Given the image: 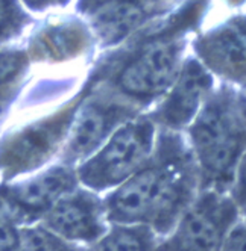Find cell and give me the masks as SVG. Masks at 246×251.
Listing matches in <instances>:
<instances>
[{"label":"cell","instance_id":"7a4b0ae2","mask_svg":"<svg viewBox=\"0 0 246 251\" xmlns=\"http://www.w3.org/2000/svg\"><path fill=\"white\" fill-rule=\"evenodd\" d=\"M155 129L149 120H128L78 170V180L92 191L120 186L142 170L154 149Z\"/></svg>","mask_w":246,"mask_h":251},{"label":"cell","instance_id":"2e32d148","mask_svg":"<svg viewBox=\"0 0 246 251\" xmlns=\"http://www.w3.org/2000/svg\"><path fill=\"white\" fill-rule=\"evenodd\" d=\"M25 64L26 58L22 53H0V97H3L12 83L17 82Z\"/></svg>","mask_w":246,"mask_h":251},{"label":"cell","instance_id":"4fadbf2b","mask_svg":"<svg viewBox=\"0 0 246 251\" xmlns=\"http://www.w3.org/2000/svg\"><path fill=\"white\" fill-rule=\"evenodd\" d=\"M87 251H158L156 233L148 226L113 224Z\"/></svg>","mask_w":246,"mask_h":251},{"label":"cell","instance_id":"e0dca14e","mask_svg":"<svg viewBox=\"0 0 246 251\" xmlns=\"http://www.w3.org/2000/svg\"><path fill=\"white\" fill-rule=\"evenodd\" d=\"M234 195L231 197L237 209L246 212V153L239 159L234 171Z\"/></svg>","mask_w":246,"mask_h":251},{"label":"cell","instance_id":"5b68a950","mask_svg":"<svg viewBox=\"0 0 246 251\" xmlns=\"http://www.w3.org/2000/svg\"><path fill=\"white\" fill-rule=\"evenodd\" d=\"M78 176L67 167H54L29 180L6 185L0 197L22 227L41 221L62 197L76 189Z\"/></svg>","mask_w":246,"mask_h":251},{"label":"cell","instance_id":"5bb4252c","mask_svg":"<svg viewBox=\"0 0 246 251\" xmlns=\"http://www.w3.org/2000/svg\"><path fill=\"white\" fill-rule=\"evenodd\" d=\"M17 251H79L75 244H70L55 233L47 230L43 224L22 227L20 245Z\"/></svg>","mask_w":246,"mask_h":251},{"label":"cell","instance_id":"30bf717a","mask_svg":"<svg viewBox=\"0 0 246 251\" xmlns=\"http://www.w3.org/2000/svg\"><path fill=\"white\" fill-rule=\"evenodd\" d=\"M210 88V76L198 62H188L175 80L166 100L161 118L173 127H180L196 118L201 103Z\"/></svg>","mask_w":246,"mask_h":251},{"label":"cell","instance_id":"8fae6325","mask_svg":"<svg viewBox=\"0 0 246 251\" xmlns=\"http://www.w3.org/2000/svg\"><path fill=\"white\" fill-rule=\"evenodd\" d=\"M201 53L213 68L230 76L246 75V19H239L208 33Z\"/></svg>","mask_w":246,"mask_h":251},{"label":"cell","instance_id":"44dd1931","mask_svg":"<svg viewBox=\"0 0 246 251\" xmlns=\"http://www.w3.org/2000/svg\"><path fill=\"white\" fill-rule=\"evenodd\" d=\"M28 3H31V5H40V3H43L44 0H26Z\"/></svg>","mask_w":246,"mask_h":251},{"label":"cell","instance_id":"6da1fadb","mask_svg":"<svg viewBox=\"0 0 246 251\" xmlns=\"http://www.w3.org/2000/svg\"><path fill=\"white\" fill-rule=\"evenodd\" d=\"M190 203L178 171L160 164L138 170L105 199L103 207L111 224L148 226L166 235Z\"/></svg>","mask_w":246,"mask_h":251},{"label":"cell","instance_id":"9a60e30c","mask_svg":"<svg viewBox=\"0 0 246 251\" xmlns=\"http://www.w3.org/2000/svg\"><path fill=\"white\" fill-rule=\"evenodd\" d=\"M22 227L0 197V251H17L20 245Z\"/></svg>","mask_w":246,"mask_h":251},{"label":"cell","instance_id":"9c48e42d","mask_svg":"<svg viewBox=\"0 0 246 251\" xmlns=\"http://www.w3.org/2000/svg\"><path fill=\"white\" fill-rule=\"evenodd\" d=\"M120 118L119 106L103 103L84 106L76 118L72 120V127L67 132L64 159L73 162L93 153L119 127Z\"/></svg>","mask_w":246,"mask_h":251},{"label":"cell","instance_id":"8992f818","mask_svg":"<svg viewBox=\"0 0 246 251\" xmlns=\"http://www.w3.org/2000/svg\"><path fill=\"white\" fill-rule=\"evenodd\" d=\"M103 201L92 191L65 194L40 221L47 230L70 244L92 245L107 231Z\"/></svg>","mask_w":246,"mask_h":251},{"label":"cell","instance_id":"7c38bea8","mask_svg":"<svg viewBox=\"0 0 246 251\" xmlns=\"http://www.w3.org/2000/svg\"><path fill=\"white\" fill-rule=\"evenodd\" d=\"M143 20V11L134 0H105L92 15L93 26L105 43H116Z\"/></svg>","mask_w":246,"mask_h":251},{"label":"cell","instance_id":"3957f363","mask_svg":"<svg viewBox=\"0 0 246 251\" xmlns=\"http://www.w3.org/2000/svg\"><path fill=\"white\" fill-rule=\"evenodd\" d=\"M239 209L231 197L212 191L193 200L169 231L158 251H222L237 223Z\"/></svg>","mask_w":246,"mask_h":251},{"label":"cell","instance_id":"ba28073f","mask_svg":"<svg viewBox=\"0 0 246 251\" xmlns=\"http://www.w3.org/2000/svg\"><path fill=\"white\" fill-rule=\"evenodd\" d=\"M178 47L172 43L146 47L122 70L119 76L122 91L137 99L161 94L178 77Z\"/></svg>","mask_w":246,"mask_h":251},{"label":"cell","instance_id":"ffe728a7","mask_svg":"<svg viewBox=\"0 0 246 251\" xmlns=\"http://www.w3.org/2000/svg\"><path fill=\"white\" fill-rule=\"evenodd\" d=\"M231 111H233L234 120L239 124V127L242 130L246 129V86H243L240 89V93L237 94V97L231 106Z\"/></svg>","mask_w":246,"mask_h":251},{"label":"cell","instance_id":"52a82bcc","mask_svg":"<svg viewBox=\"0 0 246 251\" xmlns=\"http://www.w3.org/2000/svg\"><path fill=\"white\" fill-rule=\"evenodd\" d=\"M72 120L70 112H65L15 133L0 150V167L5 176L23 174L41 165L58 147L62 136L67 135V127L72 124Z\"/></svg>","mask_w":246,"mask_h":251},{"label":"cell","instance_id":"277c9868","mask_svg":"<svg viewBox=\"0 0 246 251\" xmlns=\"http://www.w3.org/2000/svg\"><path fill=\"white\" fill-rule=\"evenodd\" d=\"M231 107L212 101L193 120L191 139L204 170L220 177L234 167L240 151V132Z\"/></svg>","mask_w":246,"mask_h":251},{"label":"cell","instance_id":"ac0fdd59","mask_svg":"<svg viewBox=\"0 0 246 251\" xmlns=\"http://www.w3.org/2000/svg\"><path fill=\"white\" fill-rule=\"evenodd\" d=\"M222 251H246V221H237L223 242Z\"/></svg>","mask_w":246,"mask_h":251},{"label":"cell","instance_id":"d6986e66","mask_svg":"<svg viewBox=\"0 0 246 251\" xmlns=\"http://www.w3.org/2000/svg\"><path fill=\"white\" fill-rule=\"evenodd\" d=\"M17 9L12 0H0V33L12 26L15 22Z\"/></svg>","mask_w":246,"mask_h":251}]
</instances>
